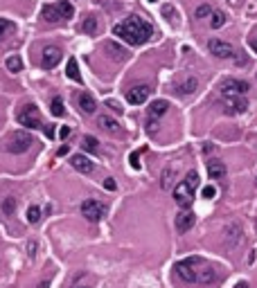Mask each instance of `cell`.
Listing matches in <instances>:
<instances>
[{
  "instance_id": "obj_1",
  "label": "cell",
  "mask_w": 257,
  "mask_h": 288,
  "mask_svg": "<svg viewBox=\"0 0 257 288\" xmlns=\"http://www.w3.org/2000/svg\"><path fill=\"white\" fill-rule=\"evenodd\" d=\"M113 34L127 41L128 45H145L151 36H154V27L140 16H128L127 21L118 23L113 27Z\"/></svg>"
},
{
  "instance_id": "obj_2",
  "label": "cell",
  "mask_w": 257,
  "mask_h": 288,
  "mask_svg": "<svg viewBox=\"0 0 257 288\" xmlns=\"http://www.w3.org/2000/svg\"><path fill=\"white\" fill-rule=\"evenodd\" d=\"M174 272L188 284H212L217 279V272L205 266L201 257H188L174 266Z\"/></svg>"
},
{
  "instance_id": "obj_3",
  "label": "cell",
  "mask_w": 257,
  "mask_h": 288,
  "mask_svg": "<svg viewBox=\"0 0 257 288\" xmlns=\"http://www.w3.org/2000/svg\"><path fill=\"white\" fill-rule=\"evenodd\" d=\"M198 187V173L196 171H190L188 178L181 180L176 187H174V201L178 203V207L188 209L194 201V189Z\"/></svg>"
},
{
  "instance_id": "obj_4",
  "label": "cell",
  "mask_w": 257,
  "mask_h": 288,
  "mask_svg": "<svg viewBox=\"0 0 257 288\" xmlns=\"http://www.w3.org/2000/svg\"><path fill=\"white\" fill-rule=\"evenodd\" d=\"M75 16V7L70 5L68 0H59V2H50L43 7V18L48 23H59V21H68Z\"/></svg>"
},
{
  "instance_id": "obj_5",
  "label": "cell",
  "mask_w": 257,
  "mask_h": 288,
  "mask_svg": "<svg viewBox=\"0 0 257 288\" xmlns=\"http://www.w3.org/2000/svg\"><path fill=\"white\" fill-rule=\"evenodd\" d=\"M34 144V138L27 131H14V133L7 138V151L9 153H25L30 151V146Z\"/></svg>"
},
{
  "instance_id": "obj_6",
  "label": "cell",
  "mask_w": 257,
  "mask_h": 288,
  "mask_svg": "<svg viewBox=\"0 0 257 288\" xmlns=\"http://www.w3.org/2000/svg\"><path fill=\"white\" fill-rule=\"evenodd\" d=\"M81 216L86 221H91V223H99L106 216V205L95 201V198H88V201L81 203Z\"/></svg>"
},
{
  "instance_id": "obj_7",
  "label": "cell",
  "mask_w": 257,
  "mask_h": 288,
  "mask_svg": "<svg viewBox=\"0 0 257 288\" xmlns=\"http://www.w3.org/2000/svg\"><path fill=\"white\" fill-rule=\"evenodd\" d=\"M248 88L251 86L246 84V81L241 79H224L219 84V90H221V97H244L248 92Z\"/></svg>"
},
{
  "instance_id": "obj_8",
  "label": "cell",
  "mask_w": 257,
  "mask_h": 288,
  "mask_svg": "<svg viewBox=\"0 0 257 288\" xmlns=\"http://www.w3.org/2000/svg\"><path fill=\"white\" fill-rule=\"evenodd\" d=\"M18 122L23 124V126H27L30 131H34V128H41V115H38V108L34 106V104H27V106H23V111L18 113Z\"/></svg>"
},
{
  "instance_id": "obj_9",
  "label": "cell",
  "mask_w": 257,
  "mask_h": 288,
  "mask_svg": "<svg viewBox=\"0 0 257 288\" xmlns=\"http://www.w3.org/2000/svg\"><path fill=\"white\" fill-rule=\"evenodd\" d=\"M167 108H169V104H167L165 99H156V102H151L149 104V117H147V128H151V131H154L156 122L165 115Z\"/></svg>"
},
{
  "instance_id": "obj_10",
  "label": "cell",
  "mask_w": 257,
  "mask_h": 288,
  "mask_svg": "<svg viewBox=\"0 0 257 288\" xmlns=\"http://www.w3.org/2000/svg\"><path fill=\"white\" fill-rule=\"evenodd\" d=\"M210 52L214 54V57H219V59H232L235 57V48H232L230 43L225 41H219V38H212V41L208 43Z\"/></svg>"
},
{
  "instance_id": "obj_11",
  "label": "cell",
  "mask_w": 257,
  "mask_h": 288,
  "mask_svg": "<svg viewBox=\"0 0 257 288\" xmlns=\"http://www.w3.org/2000/svg\"><path fill=\"white\" fill-rule=\"evenodd\" d=\"M151 88L145 84H140V86H133L131 90H127V102L128 104H133V106H140V104H145L147 102V97H149Z\"/></svg>"
},
{
  "instance_id": "obj_12",
  "label": "cell",
  "mask_w": 257,
  "mask_h": 288,
  "mask_svg": "<svg viewBox=\"0 0 257 288\" xmlns=\"http://www.w3.org/2000/svg\"><path fill=\"white\" fill-rule=\"evenodd\" d=\"M61 50L57 48V45H48V48L43 50V59H41V65L45 70H52V68H57L59 65V61H61Z\"/></svg>"
},
{
  "instance_id": "obj_13",
  "label": "cell",
  "mask_w": 257,
  "mask_h": 288,
  "mask_svg": "<svg viewBox=\"0 0 257 288\" xmlns=\"http://www.w3.org/2000/svg\"><path fill=\"white\" fill-rule=\"evenodd\" d=\"M248 108V102L244 97H224V111L228 115H241Z\"/></svg>"
},
{
  "instance_id": "obj_14",
  "label": "cell",
  "mask_w": 257,
  "mask_h": 288,
  "mask_svg": "<svg viewBox=\"0 0 257 288\" xmlns=\"http://www.w3.org/2000/svg\"><path fill=\"white\" fill-rule=\"evenodd\" d=\"M194 221H196L194 212H190V209H183V212L176 216V230L181 232V234H185L188 230L194 228Z\"/></svg>"
},
{
  "instance_id": "obj_15",
  "label": "cell",
  "mask_w": 257,
  "mask_h": 288,
  "mask_svg": "<svg viewBox=\"0 0 257 288\" xmlns=\"http://www.w3.org/2000/svg\"><path fill=\"white\" fill-rule=\"evenodd\" d=\"M70 165L75 167L77 171H79V173H91L93 171V162L88 160V158H86L84 153H77V155H72V158H70Z\"/></svg>"
},
{
  "instance_id": "obj_16",
  "label": "cell",
  "mask_w": 257,
  "mask_h": 288,
  "mask_svg": "<svg viewBox=\"0 0 257 288\" xmlns=\"http://www.w3.org/2000/svg\"><path fill=\"white\" fill-rule=\"evenodd\" d=\"M104 50H106L108 57H111V59H115V61H124V59H127V54H128L127 50L120 48L118 43H113V41L104 43Z\"/></svg>"
},
{
  "instance_id": "obj_17",
  "label": "cell",
  "mask_w": 257,
  "mask_h": 288,
  "mask_svg": "<svg viewBox=\"0 0 257 288\" xmlns=\"http://www.w3.org/2000/svg\"><path fill=\"white\" fill-rule=\"evenodd\" d=\"M79 108H81V113H86V115H93V113L97 111V104H95V99H93V95L81 92L79 95Z\"/></svg>"
},
{
  "instance_id": "obj_18",
  "label": "cell",
  "mask_w": 257,
  "mask_h": 288,
  "mask_svg": "<svg viewBox=\"0 0 257 288\" xmlns=\"http://www.w3.org/2000/svg\"><path fill=\"white\" fill-rule=\"evenodd\" d=\"M208 173L212 180H221L225 176V165L221 160H210L208 162Z\"/></svg>"
},
{
  "instance_id": "obj_19",
  "label": "cell",
  "mask_w": 257,
  "mask_h": 288,
  "mask_svg": "<svg viewBox=\"0 0 257 288\" xmlns=\"http://www.w3.org/2000/svg\"><path fill=\"white\" fill-rule=\"evenodd\" d=\"M196 88H198V81L194 77H188L183 84L176 86V92L178 95H192V92H196Z\"/></svg>"
},
{
  "instance_id": "obj_20",
  "label": "cell",
  "mask_w": 257,
  "mask_h": 288,
  "mask_svg": "<svg viewBox=\"0 0 257 288\" xmlns=\"http://www.w3.org/2000/svg\"><path fill=\"white\" fill-rule=\"evenodd\" d=\"M97 124H99V128H104L106 133H118L120 131V124L113 117H106V115H102V117L97 119Z\"/></svg>"
},
{
  "instance_id": "obj_21",
  "label": "cell",
  "mask_w": 257,
  "mask_h": 288,
  "mask_svg": "<svg viewBox=\"0 0 257 288\" xmlns=\"http://www.w3.org/2000/svg\"><path fill=\"white\" fill-rule=\"evenodd\" d=\"M65 75H68L72 81L81 84V75H79V68H77V59H75V57H70V59H68V65H65Z\"/></svg>"
},
{
  "instance_id": "obj_22",
  "label": "cell",
  "mask_w": 257,
  "mask_h": 288,
  "mask_svg": "<svg viewBox=\"0 0 257 288\" xmlns=\"http://www.w3.org/2000/svg\"><path fill=\"white\" fill-rule=\"evenodd\" d=\"M25 219H27V223L36 225L38 221H41V207H36V205H30V207H27Z\"/></svg>"
},
{
  "instance_id": "obj_23",
  "label": "cell",
  "mask_w": 257,
  "mask_h": 288,
  "mask_svg": "<svg viewBox=\"0 0 257 288\" xmlns=\"http://www.w3.org/2000/svg\"><path fill=\"white\" fill-rule=\"evenodd\" d=\"M50 111H52L54 117H64V115H65L64 99H61V97H54V99H52V108H50Z\"/></svg>"
},
{
  "instance_id": "obj_24",
  "label": "cell",
  "mask_w": 257,
  "mask_h": 288,
  "mask_svg": "<svg viewBox=\"0 0 257 288\" xmlns=\"http://www.w3.org/2000/svg\"><path fill=\"white\" fill-rule=\"evenodd\" d=\"M5 65H7V70H9V72H21V70H23V61L18 59V57H9V59L5 61Z\"/></svg>"
},
{
  "instance_id": "obj_25",
  "label": "cell",
  "mask_w": 257,
  "mask_h": 288,
  "mask_svg": "<svg viewBox=\"0 0 257 288\" xmlns=\"http://www.w3.org/2000/svg\"><path fill=\"white\" fill-rule=\"evenodd\" d=\"M210 25H212V29L224 27L225 25V14H221V11H212V21H210Z\"/></svg>"
},
{
  "instance_id": "obj_26",
  "label": "cell",
  "mask_w": 257,
  "mask_h": 288,
  "mask_svg": "<svg viewBox=\"0 0 257 288\" xmlns=\"http://www.w3.org/2000/svg\"><path fill=\"white\" fill-rule=\"evenodd\" d=\"M86 34H95L97 32V18H93V16H88L84 21V27H81Z\"/></svg>"
},
{
  "instance_id": "obj_27",
  "label": "cell",
  "mask_w": 257,
  "mask_h": 288,
  "mask_svg": "<svg viewBox=\"0 0 257 288\" xmlns=\"http://www.w3.org/2000/svg\"><path fill=\"white\" fill-rule=\"evenodd\" d=\"M11 29H14V23L9 18H0V38L5 36L7 32H11Z\"/></svg>"
},
{
  "instance_id": "obj_28",
  "label": "cell",
  "mask_w": 257,
  "mask_h": 288,
  "mask_svg": "<svg viewBox=\"0 0 257 288\" xmlns=\"http://www.w3.org/2000/svg\"><path fill=\"white\" fill-rule=\"evenodd\" d=\"M84 149L91 151V153H95V151H97V140L93 138V135H86V138H84Z\"/></svg>"
},
{
  "instance_id": "obj_29",
  "label": "cell",
  "mask_w": 257,
  "mask_h": 288,
  "mask_svg": "<svg viewBox=\"0 0 257 288\" xmlns=\"http://www.w3.org/2000/svg\"><path fill=\"white\" fill-rule=\"evenodd\" d=\"M14 209H16V198H7L5 205H2V212L9 216V214H14Z\"/></svg>"
},
{
  "instance_id": "obj_30",
  "label": "cell",
  "mask_w": 257,
  "mask_h": 288,
  "mask_svg": "<svg viewBox=\"0 0 257 288\" xmlns=\"http://www.w3.org/2000/svg\"><path fill=\"white\" fill-rule=\"evenodd\" d=\"M171 176H174V169H165V171H162V182H161L162 189H167V187L171 185Z\"/></svg>"
},
{
  "instance_id": "obj_31",
  "label": "cell",
  "mask_w": 257,
  "mask_h": 288,
  "mask_svg": "<svg viewBox=\"0 0 257 288\" xmlns=\"http://www.w3.org/2000/svg\"><path fill=\"white\" fill-rule=\"evenodd\" d=\"M205 16H212V7L210 5H201L196 9V18H205Z\"/></svg>"
},
{
  "instance_id": "obj_32",
  "label": "cell",
  "mask_w": 257,
  "mask_h": 288,
  "mask_svg": "<svg viewBox=\"0 0 257 288\" xmlns=\"http://www.w3.org/2000/svg\"><path fill=\"white\" fill-rule=\"evenodd\" d=\"M128 160H131V167H133V169H140V151H133Z\"/></svg>"
},
{
  "instance_id": "obj_33",
  "label": "cell",
  "mask_w": 257,
  "mask_h": 288,
  "mask_svg": "<svg viewBox=\"0 0 257 288\" xmlns=\"http://www.w3.org/2000/svg\"><path fill=\"white\" fill-rule=\"evenodd\" d=\"M214 196H217V189H214L212 185L203 187V198H214Z\"/></svg>"
},
{
  "instance_id": "obj_34",
  "label": "cell",
  "mask_w": 257,
  "mask_h": 288,
  "mask_svg": "<svg viewBox=\"0 0 257 288\" xmlns=\"http://www.w3.org/2000/svg\"><path fill=\"white\" fill-rule=\"evenodd\" d=\"M104 187H106L108 192H115V180H113V178H106V180H104Z\"/></svg>"
},
{
  "instance_id": "obj_35",
  "label": "cell",
  "mask_w": 257,
  "mask_h": 288,
  "mask_svg": "<svg viewBox=\"0 0 257 288\" xmlns=\"http://www.w3.org/2000/svg\"><path fill=\"white\" fill-rule=\"evenodd\" d=\"M70 133H72V131H70V126H61V140H68Z\"/></svg>"
},
{
  "instance_id": "obj_36",
  "label": "cell",
  "mask_w": 257,
  "mask_h": 288,
  "mask_svg": "<svg viewBox=\"0 0 257 288\" xmlns=\"http://www.w3.org/2000/svg\"><path fill=\"white\" fill-rule=\"evenodd\" d=\"M106 106H108V108H113V111H115V113H122V108H120L115 102H111V99H108V102H106Z\"/></svg>"
},
{
  "instance_id": "obj_37",
  "label": "cell",
  "mask_w": 257,
  "mask_h": 288,
  "mask_svg": "<svg viewBox=\"0 0 257 288\" xmlns=\"http://www.w3.org/2000/svg\"><path fill=\"white\" fill-rule=\"evenodd\" d=\"M68 151H70V146H68V144H64V146H59V151H57V155H65V153H68Z\"/></svg>"
},
{
  "instance_id": "obj_38",
  "label": "cell",
  "mask_w": 257,
  "mask_h": 288,
  "mask_svg": "<svg viewBox=\"0 0 257 288\" xmlns=\"http://www.w3.org/2000/svg\"><path fill=\"white\" fill-rule=\"evenodd\" d=\"M45 135H48V138H50V140H52V138H54V128H52V126H50V124H48V126H45Z\"/></svg>"
},
{
  "instance_id": "obj_39",
  "label": "cell",
  "mask_w": 257,
  "mask_h": 288,
  "mask_svg": "<svg viewBox=\"0 0 257 288\" xmlns=\"http://www.w3.org/2000/svg\"><path fill=\"white\" fill-rule=\"evenodd\" d=\"M251 48L257 52V36H255V38H251Z\"/></svg>"
},
{
  "instance_id": "obj_40",
  "label": "cell",
  "mask_w": 257,
  "mask_h": 288,
  "mask_svg": "<svg viewBox=\"0 0 257 288\" xmlns=\"http://www.w3.org/2000/svg\"><path fill=\"white\" fill-rule=\"evenodd\" d=\"M235 288H248V284H246V282H239Z\"/></svg>"
},
{
  "instance_id": "obj_41",
  "label": "cell",
  "mask_w": 257,
  "mask_h": 288,
  "mask_svg": "<svg viewBox=\"0 0 257 288\" xmlns=\"http://www.w3.org/2000/svg\"><path fill=\"white\" fill-rule=\"evenodd\" d=\"M77 288H91V286H77Z\"/></svg>"
},
{
  "instance_id": "obj_42",
  "label": "cell",
  "mask_w": 257,
  "mask_h": 288,
  "mask_svg": "<svg viewBox=\"0 0 257 288\" xmlns=\"http://www.w3.org/2000/svg\"><path fill=\"white\" fill-rule=\"evenodd\" d=\"M149 2H156V0H149Z\"/></svg>"
}]
</instances>
